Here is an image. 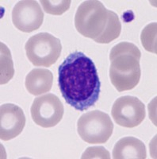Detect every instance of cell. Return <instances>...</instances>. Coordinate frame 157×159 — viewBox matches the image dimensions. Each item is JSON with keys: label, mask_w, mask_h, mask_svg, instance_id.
I'll list each match as a JSON object with an SVG mask.
<instances>
[{"label": "cell", "mask_w": 157, "mask_h": 159, "mask_svg": "<svg viewBox=\"0 0 157 159\" xmlns=\"http://www.w3.org/2000/svg\"><path fill=\"white\" fill-rule=\"evenodd\" d=\"M58 84L66 103L80 111L94 106L101 92L94 62L79 51L69 54L59 66Z\"/></svg>", "instance_id": "6da1fadb"}, {"label": "cell", "mask_w": 157, "mask_h": 159, "mask_svg": "<svg viewBox=\"0 0 157 159\" xmlns=\"http://www.w3.org/2000/svg\"><path fill=\"white\" fill-rule=\"evenodd\" d=\"M108 10L98 0L84 1L78 7L75 25L80 34L94 41L104 31L108 21Z\"/></svg>", "instance_id": "7a4b0ae2"}, {"label": "cell", "mask_w": 157, "mask_h": 159, "mask_svg": "<svg viewBox=\"0 0 157 159\" xmlns=\"http://www.w3.org/2000/svg\"><path fill=\"white\" fill-rule=\"evenodd\" d=\"M26 56L34 66L50 67L60 57V40L49 33H39L31 37L25 45Z\"/></svg>", "instance_id": "3957f363"}, {"label": "cell", "mask_w": 157, "mask_h": 159, "mask_svg": "<svg viewBox=\"0 0 157 159\" xmlns=\"http://www.w3.org/2000/svg\"><path fill=\"white\" fill-rule=\"evenodd\" d=\"M113 130L112 120L108 114L101 111L87 112L78 120V134L90 144L106 143L112 135Z\"/></svg>", "instance_id": "277c9868"}, {"label": "cell", "mask_w": 157, "mask_h": 159, "mask_svg": "<svg viewBox=\"0 0 157 159\" xmlns=\"http://www.w3.org/2000/svg\"><path fill=\"white\" fill-rule=\"evenodd\" d=\"M140 61L129 54L119 55L110 61V80L118 92L131 90L138 84L141 76Z\"/></svg>", "instance_id": "5b68a950"}, {"label": "cell", "mask_w": 157, "mask_h": 159, "mask_svg": "<svg viewBox=\"0 0 157 159\" xmlns=\"http://www.w3.org/2000/svg\"><path fill=\"white\" fill-rule=\"evenodd\" d=\"M30 111L33 120L37 125L49 128L55 127L61 121L64 108L57 96L48 93L33 100Z\"/></svg>", "instance_id": "8992f818"}, {"label": "cell", "mask_w": 157, "mask_h": 159, "mask_svg": "<svg viewBox=\"0 0 157 159\" xmlns=\"http://www.w3.org/2000/svg\"><path fill=\"white\" fill-rule=\"evenodd\" d=\"M111 115L119 126L133 128L139 126L145 119V106L135 96H121L114 102Z\"/></svg>", "instance_id": "52a82bcc"}, {"label": "cell", "mask_w": 157, "mask_h": 159, "mask_svg": "<svg viewBox=\"0 0 157 159\" xmlns=\"http://www.w3.org/2000/svg\"><path fill=\"white\" fill-rule=\"evenodd\" d=\"M44 13L34 0L19 1L12 11V22L18 30L25 33L37 30L43 23Z\"/></svg>", "instance_id": "ba28073f"}, {"label": "cell", "mask_w": 157, "mask_h": 159, "mask_svg": "<svg viewBox=\"0 0 157 159\" xmlns=\"http://www.w3.org/2000/svg\"><path fill=\"white\" fill-rule=\"evenodd\" d=\"M25 116L20 107L13 103L1 105L0 108V138L9 141L22 133L25 127Z\"/></svg>", "instance_id": "9c48e42d"}, {"label": "cell", "mask_w": 157, "mask_h": 159, "mask_svg": "<svg viewBox=\"0 0 157 159\" xmlns=\"http://www.w3.org/2000/svg\"><path fill=\"white\" fill-rule=\"evenodd\" d=\"M112 155L114 159H145L146 147L140 139L132 136L125 137L116 143Z\"/></svg>", "instance_id": "30bf717a"}, {"label": "cell", "mask_w": 157, "mask_h": 159, "mask_svg": "<svg viewBox=\"0 0 157 159\" xmlns=\"http://www.w3.org/2000/svg\"><path fill=\"white\" fill-rule=\"evenodd\" d=\"M53 82L52 72L46 69H34L25 77V89L30 94L39 96L49 92Z\"/></svg>", "instance_id": "8fae6325"}, {"label": "cell", "mask_w": 157, "mask_h": 159, "mask_svg": "<svg viewBox=\"0 0 157 159\" xmlns=\"http://www.w3.org/2000/svg\"><path fill=\"white\" fill-rule=\"evenodd\" d=\"M121 31V24L119 18L114 11H108V21L104 31L94 42L99 44H108L117 39Z\"/></svg>", "instance_id": "7c38bea8"}, {"label": "cell", "mask_w": 157, "mask_h": 159, "mask_svg": "<svg viewBox=\"0 0 157 159\" xmlns=\"http://www.w3.org/2000/svg\"><path fill=\"white\" fill-rule=\"evenodd\" d=\"M15 74V69L11 51L7 46L1 43V84L9 82Z\"/></svg>", "instance_id": "4fadbf2b"}, {"label": "cell", "mask_w": 157, "mask_h": 159, "mask_svg": "<svg viewBox=\"0 0 157 159\" xmlns=\"http://www.w3.org/2000/svg\"><path fill=\"white\" fill-rule=\"evenodd\" d=\"M156 22L148 24L141 32V40L143 46L147 51L156 53Z\"/></svg>", "instance_id": "5bb4252c"}, {"label": "cell", "mask_w": 157, "mask_h": 159, "mask_svg": "<svg viewBox=\"0 0 157 159\" xmlns=\"http://www.w3.org/2000/svg\"><path fill=\"white\" fill-rule=\"evenodd\" d=\"M71 0H58V1H50V0H41V3L44 11L47 14L52 15H61L69 9L71 6Z\"/></svg>", "instance_id": "9a60e30c"}, {"label": "cell", "mask_w": 157, "mask_h": 159, "mask_svg": "<svg viewBox=\"0 0 157 159\" xmlns=\"http://www.w3.org/2000/svg\"><path fill=\"white\" fill-rule=\"evenodd\" d=\"M133 55L136 57L138 59H141V52L137 46H136L134 44L129 43V42H121L114 45L113 49H111L110 54V60L113 59L115 57L119 56V55Z\"/></svg>", "instance_id": "2e32d148"}, {"label": "cell", "mask_w": 157, "mask_h": 159, "mask_svg": "<svg viewBox=\"0 0 157 159\" xmlns=\"http://www.w3.org/2000/svg\"><path fill=\"white\" fill-rule=\"evenodd\" d=\"M82 158H110V153L102 147H88L82 155Z\"/></svg>", "instance_id": "e0dca14e"}]
</instances>
